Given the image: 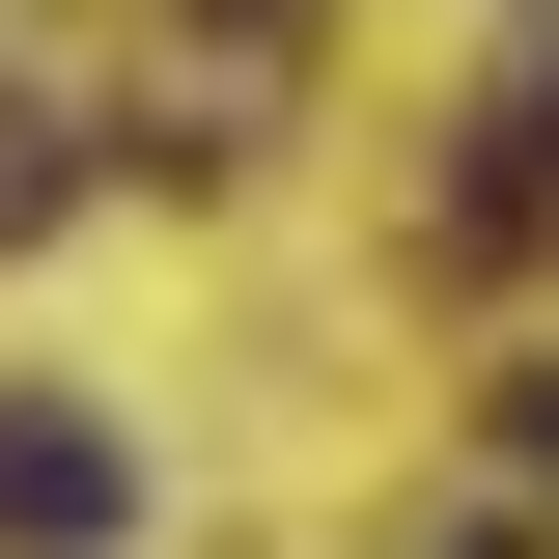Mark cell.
I'll return each mask as SVG.
<instances>
[{
    "instance_id": "6da1fadb",
    "label": "cell",
    "mask_w": 559,
    "mask_h": 559,
    "mask_svg": "<svg viewBox=\"0 0 559 559\" xmlns=\"http://www.w3.org/2000/svg\"><path fill=\"white\" fill-rule=\"evenodd\" d=\"M112 532H140V448L84 392H0V559H112Z\"/></svg>"
},
{
    "instance_id": "7a4b0ae2",
    "label": "cell",
    "mask_w": 559,
    "mask_h": 559,
    "mask_svg": "<svg viewBox=\"0 0 559 559\" xmlns=\"http://www.w3.org/2000/svg\"><path fill=\"white\" fill-rule=\"evenodd\" d=\"M448 224H476V252H559V57L503 84V140H476V197H448Z\"/></svg>"
},
{
    "instance_id": "3957f363",
    "label": "cell",
    "mask_w": 559,
    "mask_h": 559,
    "mask_svg": "<svg viewBox=\"0 0 559 559\" xmlns=\"http://www.w3.org/2000/svg\"><path fill=\"white\" fill-rule=\"evenodd\" d=\"M0 224H57V140H28V112H0Z\"/></svg>"
},
{
    "instance_id": "277c9868",
    "label": "cell",
    "mask_w": 559,
    "mask_h": 559,
    "mask_svg": "<svg viewBox=\"0 0 559 559\" xmlns=\"http://www.w3.org/2000/svg\"><path fill=\"white\" fill-rule=\"evenodd\" d=\"M503 448H532V476H559V364H532V392H503Z\"/></svg>"
}]
</instances>
